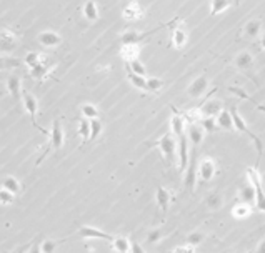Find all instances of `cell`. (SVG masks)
Returning <instances> with one entry per match:
<instances>
[{"label": "cell", "mask_w": 265, "mask_h": 253, "mask_svg": "<svg viewBox=\"0 0 265 253\" xmlns=\"http://www.w3.org/2000/svg\"><path fill=\"white\" fill-rule=\"evenodd\" d=\"M79 237L84 240H103V241H112L113 235L103 232V230L97 228V227H90V225H82L79 228Z\"/></svg>", "instance_id": "5"}, {"label": "cell", "mask_w": 265, "mask_h": 253, "mask_svg": "<svg viewBox=\"0 0 265 253\" xmlns=\"http://www.w3.org/2000/svg\"><path fill=\"white\" fill-rule=\"evenodd\" d=\"M130 243L132 241L125 237H113L112 248L117 253H130Z\"/></svg>", "instance_id": "21"}, {"label": "cell", "mask_w": 265, "mask_h": 253, "mask_svg": "<svg viewBox=\"0 0 265 253\" xmlns=\"http://www.w3.org/2000/svg\"><path fill=\"white\" fill-rule=\"evenodd\" d=\"M120 54H122L125 62H130V60H134V59H139L140 47H139V45H122V50H120Z\"/></svg>", "instance_id": "22"}, {"label": "cell", "mask_w": 265, "mask_h": 253, "mask_svg": "<svg viewBox=\"0 0 265 253\" xmlns=\"http://www.w3.org/2000/svg\"><path fill=\"white\" fill-rule=\"evenodd\" d=\"M230 7V0H210V15L215 17Z\"/></svg>", "instance_id": "25"}, {"label": "cell", "mask_w": 265, "mask_h": 253, "mask_svg": "<svg viewBox=\"0 0 265 253\" xmlns=\"http://www.w3.org/2000/svg\"><path fill=\"white\" fill-rule=\"evenodd\" d=\"M17 47V37L10 30L0 32V50L4 52H12Z\"/></svg>", "instance_id": "13"}, {"label": "cell", "mask_w": 265, "mask_h": 253, "mask_svg": "<svg viewBox=\"0 0 265 253\" xmlns=\"http://www.w3.org/2000/svg\"><path fill=\"white\" fill-rule=\"evenodd\" d=\"M160 238H162V230H160V228H154V230H150V232L147 233L145 241H147V243L154 245V243H159Z\"/></svg>", "instance_id": "39"}, {"label": "cell", "mask_w": 265, "mask_h": 253, "mask_svg": "<svg viewBox=\"0 0 265 253\" xmlns=\"http://www.w3.org/2000/svg\"><path fill=\"white\" fill-rule=\"evenodd\" d=\"M2 188L5 190H9V192H12V193H19L20 192V182L17 180L15 177H7L5 180L2 182Z\"/></svg>", "instance_id": "31"}, {"label": "cell", "mask_w": 265, "mask_h": 253, "mask_svg": "<svg viewBox=\"0 0 265 253\" xmlns=\"http://www.w3.org/2000/svg\"><path fill=\"white\" fill-rule=\"evenodd\" d=\"M217 174V163L214 158L207 157L204 158L202 162L199 163V168H197V175L202 182H210L212 178L215 177Z\"/></svg>", "instance_id": "6"}, {"label": "cell", "mask_w": 265, "mask_h": 253, "mask_svg": "<svg viewBox=\"0 0 265 253\" xmlns=\"http://www.w3.org/2000/svg\"><path fill=\"white\" fill-rule=\"evenodd\" d=\"M127 78H129V82L134 85L135 89H139L142 92H148V89H147V78L143 77V75H137V73L127 72Z\"/></svg>", "instance_id": "23"}, {"label": "cell", "mask_w": 265, "mask_h": 253, "mask_svg": "<svg viewBox=\"0 0 265 253\" xmlns=\"http://www.w3.org/2000/svg\"><path fill=\"white\" fill-rule=\"evenodd\" d=\"M204 137H205V130H204L200 125L190 123V125L187 126V139H188L190 145L199 147L200 143L204 142Z\"/></svg>", "instance_id": "10"}, {"label": "cell", "mask_w": 265, "mask_h": 253, "mask_svg": "<svg viewBox=\"0 0 265 253\" xmlns=\"http://www.w3.org/2000/svg\"><path fill=\"white\" fill-rule=\"evenodd\" d=\"M223 108L222 105V100L218 99H209L202 107L199 108V112L202 117H217L218 113H220V110Z\"/></svg>", "instance_id": "9"}, {"label": "cell", "mask_w": 265, "mask_h": 253, "mask_svg": "<svg viewBox=\"0 0 265 253\" xmlns=\"http://www.w3.org/2000/svg\"><path fill=\"white\" fill-rule=\"evenodd\" d=\"M239 253H244V251H239Z\"/></svg>", "instance_id": "49"}, {"label": "cell", "mask_w": 265, "mask_h": 253, "mask_svg": "<svg viewBox=\"0 0 265 253\" xmlns=\"http://www.w3.org/2000/svg\"><path fill=\"white\" fill-rule=\"evenodd\" d=\"M40 248H42V253H54L57 248V241L54 240H44L40 243Z\"/></svg>", "instance_id": "40"}, {"label": "cell", "mask_w": 265, "mask_h": 253, "mask_svg": "<svg viewBox=\"0 0 265 253\" xmlns=\"http://www.w3.org/2000/svg\"><path fill=\"white\" fill-rule=\"evenodd\" d=\"M207 90H209V78L205 75H200L195 80H192V83L188 85L187 95L192 97V99H199V97H202Z\"/></svg>", "instance_id": "8"}, {"label": "cell", "mask_w": 265, "mask_h": 253, "mask_svg": "<svg viewBox=\"0 0 265 253\" xmlns=\"http://www.w3.org/2000/svg\"><path fill=\"white\" fill-rule=\"evenodd\" d=\"M250 215H252V205L249 203L240 202L232 208V217L237 218V220H244V218H249Z\"/></svg>", "instance_id": "18"}, {"label": "cell", "mask_w": 265, "mask_h": 253, "mask_svg": "<svg viewBox=\"0 0 265 253\" xmlns=\"http://www.w3.org/2000/svg\"><path fill=\"white\" fill-rule=\"evenodd\" d=\"M187 172V175H185V180H183V183H185V187L188 190H194L195 188V180H197V170H195V157L190 160L188 162V166L185 168Z\"/></svg>", "instance_id": "19"}, {"label": "cell", "mask_w": 265, "mask_h": 253, "mask_svg": "<svg viewBox=\"0 0 265 253\" xmlns=\"http://www.w3.org/2000/svg\"><path fill=\"white\" fill-rule=\"evenodd\" d=\"M79 135L84 139V143L89 142V139H90V120L89 118H82L79 122Z\"/></svg>", "instance_id": "32"}, {"label": "cell", "mask_w": 265, "mask_h": 253, "mask_svg": "<svg viewBox=\"0 0 265 253\" xmlns=\"http://www.w3.org/2000/svg\"><path fill=\"white\" fill-rule=\"evenodd\" d=\"M102 122L99 118H92L90 120V142H94V140H97V137H99L100 134H102Z\"/></svg>", "instance_id": "33"}, {"label": "cell", "mask_w": 265, "mask_h": 253, "mask_svg": "<svg viewBox=\"0 0 265 253\" xmlns=\"http://www.w3.org/2000/svg\"><path fill=\"white\" fill-rule=\"evenodd\" d=\"M28 253H42V248H40V243L32 245L30 250H28Z\"/></svg>", "instance_id": "45"}, {"label": "cell", "mask_w": 265, "mask_h": 253, "mask_svg": "<svg viewBox=\"0 0 265 253\" xmlns=\"http://www.w3.org/2000/svg\"><path fill=\"white\" fill-rule=\"evenodd\" d=\"M22 100H24V107H25L27 113L30 115L32 125L35 126L37 130L42 132L44 135H49V137H50V132L45 130L44 126H40V125H39V122H37V108H39V102H37L35 97H33V95L30 94V92L24 90V92H22Z\"/></svg>", "instance_id": "3"}, {"label": "cell", "mask_w": 265, "mask_h": 253, "mask_svg": "<svg viewBox=\"0 0 265 253\" xmlns=\"http://www.w3.org/2000/svg\"><path fill=\"white\" fill-rule=\"evenodd\" d=\"M162 87H164V82L160 78H157V77L147 78V89H148V92H159V90H162Z\"/></svg>", "instance_id": "38"}, {"label": "cell", "mask_w": 265, "mask_h": 253, "mask_svg": "<svg viewBox=\"0 0 265 253\" xmlns=\"http://www.w3.org/2000/svg\"><path fill=\"white\" fill-rule=\"evenodd\" d=\"M155 202H157L160 210L167 212L172 202V193L165 187H157V190H155Z\"/></svg>", "instance_id": "11"}, {"label": "cell", "mask_w": 265, "mask_h": 253, "mask_svg": "<svg viewBox=\"0 0 265 253\" xmlns=\"http://www.w3.org/2000/svg\"><path fill=\"white\" fill-rule=\"evenodd\" d=\"M28 246H30V245H25V246H22V248H20L19 251H17V253H25V251H27V248H28Z\"/></svg>", "instance_id": "47"}, {"label": "cell", "mask_w": 265, "mask_h": 253, "mask_svg": "<svg viewBox=\"0 0 265 253\" xmlns=\"http://www.w3.org/2000/svg\"><path fill=\"white\" fill-rule=\"evenodd\" d=\"M260 47L265 50V32H262V37H260Z\"/></svg>", "instance_id": "46"}, {"label": "cell", "mask_w": 265, "mask_h": 253, "mask_svg": "<svg viewBox=\"0 0 265 253\" xmlns=\"http://www.w3.org/2000/svg\"><path fill=\"white\" fill-rule=\"evenodd\" d=\"M127 63V72H132V73H137V75H143L145 77V65L139 60V59H134V60H130V62H125Z\"/></svg>", "instance_id": "27"}, {"label": "cell", "mask_w": 265, "mask_h": 253, "mask_svg": "<svg viewBox=\"0 0 265 253\" xmlns=\"http://www.w3.org/2000/svg\"><path fill=\"white\" fill-rule=\"evenodd\" d=\"M205 203H207V206H209L210 210H218V208H222V205H223V197H222V193H218V192L209 193V197L205 198Z\"/></svg>", "instance_id": "24"}, {"label": "cell", "mask_w": 265, "mask_h": 253, "mask_svg": "<svg viewBox=\"0 0 265 253\" xmlns=\"http://www.w3.org/2000/svg\"><path fill=\"white\" fill-rule=\"evenodd\" d=\"M255 253H265V238H262L260 241H258L257 248H255Z\"/></svg>", "instance_id": "44"}, {"label": "cell", "mask_w": 265, "mask_h": 253, "mask_svg": "<svg viewBox=\"0 0 265 253\" xmlns=\"http://www.w3.org/2000/svg\"><path fill=\"white\" fill-rule=\"evenodd\" d=\"M42 60L40 59V55L37 54V52H30V54H27V57H25V62L28 63V67H33V65H37V63Z\"/></svg>", "instance_id": "41"}, {"label": "cell", "mask_w": 265, "mask_h": 253, "mask_svg": "<svg viewBox=\"0 0 265 253\" xmlns=\"http://www.w3.org/2000/svg\"><path fill=\"white\" fill-rule=\"evenodd\" d=\"M15 202V193L9 192L5 188H0V203L2 205H12Z\"/></svg>", "instance_id": "36"}, {"label": "cell", "mask_w": 265, "mask_h": 253, "mask_svg": "<svg viewBox=\"0 0 265 253\" xmlns=\"http://www.w3.org/2000/svg\"><path fill=\"white\" fill-rule=\"evenodd\" d=\"M204 233L202 232H192V233H188L187 235V245H190V246H199L200 243L204 241Z\"/></svg>", "instance_id": "35"}, {"label": "cell", "mask_w": 265, "mask_h": 253, "mask_svg": "<svg viewBox=\"0 0 265 253\" xmlns=\"http://www.w3.org/2000/svg\"><path fill=\"white\" fill-rule=\"evenodd\" d=\"M63 145V129H62V123H60V118H55L52 122V130H50V143H49V148L44 152L42 157L39 158L37 165H40L44 162V158L47 157V153L50 148H62Z\"/></svg>", "instance_id": "4"}, {"label": "cell", "mask_w": 265, "mask_h": 253, "mask_svg": "<svg viewBox=\"0 0 265 253\" xmlns=\"http://www.w3.org/2000/svg\"><path fill=\"white\" fill-rule=\"evenodd\" d=\"M39 42L45 45V47H57L60 42H62V38L60 35H57L55 32H44V33H40L39 35Z\"/></svg>", "instance_id": "17"}, {"label": "cell", "mask_w": 265, "mask_h": 253, "mask_svg": "<svg viewBox=\"0 0 265 253\" xmlns=\"http://www.w3.org/2000/svg\"><path fill=\"white\" fill-rule=\"evenodd\" d=\"M253 103H255V102H253ZM255 105H257V108H258V110H260V112H265V107H262V105H258V103H255Z\"/></svg>", "instance_id": "48"}, {"label": "cell", "mask_w": 265, "mask_h": 253, "mask_svg": "<svg viewBox=\"0 0 265 253\" xmlns=\"http://www.w3.org/2000/svg\"><path fill=\"white\" fill-rule=\"evenodd\" d=\"M157 148L162 152L164 158L167 160V163L174 165L177 162V139L172 132H167L159 139V142L155 143Z\"/></svg>", "instance_id": "2"}, {"label": "cell", "mask_w": 265, "mask_h": 253, "mask_svg": "<svg viewBox=\"0 0 265 253\" xmlns=\"http://www.w3.org/2000/svg\"><path fill=\"white\" fill-rule=\"evenodd\" d=\"M247 178H249V182L253 185V188H255V208L265 214V188H263L262 177L257 172V166L247 168Z\"/></svg>", "instance_id": "1"}, {"label": "cell", "mask_w": 265, "mask_h": 253, "mask_svg": "<svg viewBox=\"0 0 265 253\" xmlns=\"http://www.w3.org/2000/svg\"><path fill=\"white\" fill-rule=\"evenodd\" d=\"M17 65H19V60L17 59H12V57L9 55H0V70H2V68H12Z\"/></svg>", "instance_id": "37"}, {"label": "cell", "mask_w": 265, "mask_h": 253, "mask_svg": "<svg viewBox=\"0 0 265 253\" xmlns=\"http://www.w3.org/2000/svg\"><path fill=\"white\" fill-rule=\"evenodd\" d=\"M245 35L247 37H257L258 33L262 32V22L258 19H253V20H249L245 24Z\"/></svg>", "instance_id": "26"}, {"label": "cell", "mask_w": 265, "mask_h": 253, "mask_svg": "<svg viewBox=\"0 0 265 253\" xmlns=\"http://www.w3.org/2000/svg\"><path fill=\"white\" fill-rule=\"evenodd\" d=\"M172 44H174V47L177 50H182L183 47H185L187 32H185V28H183V25H177L174 28V32H172Z\"/></svg>", "instance_id": "14"}, {"label": "cell", "mask_w": 265, "mask_h": 253, "mask_svg": "<svg viewBox=\"0 0 265 253\" xmlns=\"http://www.w3.org/2000/svg\"><path fill=\"white\" fill-rule=\"evenodd\" d=\"M9 90L15 99L22 97V89H20V78L17 75H10L9 77Z\"/></svg>", "instance_id": "30"}, {"label": "cell", "mask_w": 265, "mask_h": 253, "mask_svg": "<svg viewBox=\"0 0 265 253\" xmlns=\"http://www.w3.org/2000/svg\"><path fill=\"white\" fill-rule=\"evenodd\" d=\"M80 108H82V113H84L85 118H89V120L99 118V108H97L95 105H92V103H84Z\"/></svg>", "instance_id": "34"}, {"label": "cell", "mask_w": 265, "mask_h": 253, "mask_svg": "<svg viewBox=\"0 0 265 253\" xmlns=\"http://www.w3.org/2000/svg\"><path fill=\"white\" fill-rule=\"evenodd\" d=\"M170 253H195V248L190 245H185V246H175L174 250H172Z\"/></svg>", "instance_id": "42"}, {"label": "cell", "mask_w": 265, "mask_h": 253, "mask_svg": "<svg viewBox=\"0 0 265 253\" xmlns=\"http://www.w3.org/2000/svg\"><path fill=\"white\" fill-rule=\"evenodd\" d=\"M84 15L92 22L99 19V9H97V4L94 0H89V2L84 5Z\"/></svg>", "instance_id": "29"}, {"label": "cell", "mask_w": 265, "mask_h": 253, "mask_svg": "<svg viewBox=\"0 0 265 253\" xmlns=\"http://www.w3.org/2000/svg\"><path fill=\"white\" fill-rule=\"evenodd\" d=\"M160 28H162V27H157V28H154V30H150V32H143V33L135 32V30H129V32H125L122 37H120V42H122V45H139L147 37H150L152 33L159 32Z\"/></svg>", "instance_id": "7"}, {"label": "cell", "mask_w": 265, "mask_h": 253, "mask_svg": "<svg viewBox=\"0 0 265 253\" xmlns=\"http://www.w3.org/2000/svg\"><path fill=\"white\" fill-rule=\"evenodd\" d=\"M218 130H225V132H234V122H232V113L227 108H222L220 113L215 117Z\"/></svg>", "instance_id": "12"}, {"label": "cell", "mask_w": 265, "mask_h": 253, "mask_svg": "<svg viewBox=\"0 0 265 253\" xmlns=\"http://www.w3.org/2000/svg\"><path fill=\"white\" fill-rule=\"evenodd\" d=\"M130 253H147L143 250V246L140 243H137V241H132L130 243Z\"/></svg>", "instance_id": "43"}, {"label": "cell", "mask_w": 265, "mask_h": 253, "mask_svg": "<svg viewBox=\"0 0 265 253\" xmlns=\"http://www.w3.org/2000/svg\"><path fill=\"white\" fill-rule=\"evenodd\" d=\"M199 122H200V126L205 130V134H215V132L218 130L215 117H202Z\"/></svg>", "instance_id": "28"}, {"label": "cell", "mask_w": 265, "mask_h": 253, "mask_svg": "<svg viewBox=\"0 0 265 253\" xmlns=\"http://www.w3.org/2000/svg\"><path fill=\"white\" fill-rule=\"evenodd\" d=\"M142 17H143V9L137 2H132L124 9V19L125 20L134 22V20L142 19Z\"/></svg>", "instance_id": "15"}, {"label": "cell", "mask_w": 265, "mask_h": 253, "mask_svg": "<svg viewBox=\"0 0 265 253\" xmlns=\"http://www.w3.org/2000/svg\"><path fill=\"white\" fill-rule=\"evenodd\" d=\"M253 65V57L249 52H240V54L235 57V67L240 68V70H247Z\"/></svg>", "instance_id": "20"}, {"label": "cell", "mask_w": 265, "mask_h": 253, "mask_svg": "<svg viewBox=\"0 0 265 253\" xmlns=\"http://www.w3.org/2000/svg\"><path fill=\"white\" fill-rule=\"evenodd\" d=\"M239 197H240V202L249 203V205H255V188H253V185L250 182L247 183L245 187L240 188Z\"/></svg>", "instance_id": "16"}]
</instances>
